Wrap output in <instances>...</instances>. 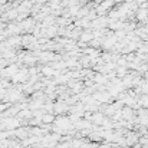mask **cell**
Here are the masks:
<instances>
[{
    "label": "cell",
    "mask_w": 148,
    "mask_h": 148,
    "mask_svg": "<svg viewBox=\"0 0 148 148\" xmlns=\"http://www.w3.org/2000/svg\"><path fill=\"white\" fill-rule=\"evenodd\" d=\"M4 108H6V106H4V105H1V106H0V112H1V109H4Z\"/></svg>",
    "instance_id": "obj_2"
},
{
    "label": "cell",
    "mask_w": 148,
    "mask_h": 148,
    "mask_svg": "<svg viewBox=\"0 0 148 148\" xmlns=\"http://www.w3.org/2000/svg\"><path fill=\"white\" fill-rule=\"evenodd\" d=\"M40 119H42V122H53L55 116H53V115H49V114H45V115L40 116Z\"/></svg>",
    "instance_id": "obj_1"
}]
</instances>
